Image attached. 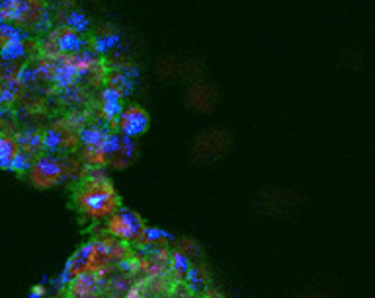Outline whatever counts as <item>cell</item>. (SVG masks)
<instances>
[{
	"label": "cell",
	"mask_w": 375,
	"mask_h": 298,
	"mask_svg": "<svg viewBox=\"0 0 375 298\" xmlns=\"http://www.w3.org/2000/svg\"><path fill=\"white\" fill-rule=\"evenodd\" d=\"M120 43H122V35H120L118 31L104 30L92 40V51H94L96 55H108V53L115 49Z\"/></svg>",
	"instance_id": "cell-12"
},
{
	"label": "cell",
	"mask_w": 375,
	"mask_h": 298,
	"mask_svg": "<svg viewBox=\"0 0 375 298\" xmlns=\"http://www.w3.org/2000/svg\"><path fill=\"white\" fill-rule=\"evenodd\" d=\"M30 55V41H10L0 47V59L12 63H26Z\"/></svg>",
	"instance_id": "cell-13"
},
{
	"label": "cell",
	"mask_w": 375,
	"mask_h": 298,
	"mask_svg": "<svg viewBox=\"0 0 375 298\" xmlns=\"http://www.w3.org/2000/svg\"><path fill=\"white\" fill-rule=\"evenodd\" d=\"M145 220L131 209H120L112 213L106 222V230L112 234L113 238L122 244H141L143 230H145Z\"/></svg>",
	"instance_id": "cell-2"
},
{
	"label": "cell",
	"mask_w": 375,
	"mask_h": 298,
	"mask_svg": "<svg viewBox=\"0 0 375 298\" xmlns=\"http://www.w3.org/2000/svg\"><path fill=\"white\" fill-rule=\"evenodd\" d=\"M61 26H65V28H69V30L72 31H77V33H82V35H84L86 31H90L92 28L90 18H88L82 10H77V8H72V10H69L65 14Z\"/></svg>",
	"instance_id": "cell-18"
},
{
	"label": "cell",
	"mask_w": 375,
	"mask_h": 298,
	"mask_svg": "<svg viewBox=\"0 0 375 298\" xmlns=\"http://www.w3.org/2000/svg\"><path fill=\"white\" fill-rule=\"evenodd\" d=\"M47 295V287L41 283V285H35V287H31L30 290V297L28 298H43Z\"/></svg>",
	"instance_id": "cell-32"
},
{
	"label": "cell",
	"mask_w": 375,
	"mask_h": 298,
	"mask_svg": "<svg viewBox=\"0 0 375 298\" xmlns=\"http://www.w3.org/2000/svg\"><path fill=\"white\" fill-rule=\"evenodd\" d=\"M24 63H12V60L0 59V80L2 78H16L20 74Z\"/></svg>",
	"instance_id": "cell-28"
},
{
	"label": "cell",
	"mask_w": 375,
	"mask_h": 298,
	"mask_svg": "<svg viewBox=\"0 0 375 298\" xmlns=\"http://www.w3.org/2000/svg\"><path fill=\"white\" fill-rule=\"evenodd\" d=\"M18 152V142L8 133H0V169H8L14 154Z\"/></svg>",
	"instance_id": "cell-19"
},
{
	"label": "cell",
	"mask_w": 375,
	"mask_h": 298,
	"mask_svg": "<svg viewBox=\"0 0 375 298\" xmlns=\"http://www.w3.org/2000/svg\"><path fill=\"white\" fill-rule=\"evenodd\" d=\"M72 203L84 217L102 220L120 209V195L110 179L104 176H90L82 179L72 195Z\"/></svg>",
	"instance_id": "cell-1"
},
{
	"label": "cell",
	"mask_w": 375,
	"mask_h": 298,
	"mask_svg": "<svg viewBox=\"0 0 375 298\" xmlns=\"http://www.w3.org/2000/svg\"><path fill=\"white\" fill-rule=\"evenodd\" d=\"M14 139L18 142V149L28 150V152H31L33 156H40V152L43 150V147H41V133H38V131L18 133Z\"/></svg>",
	"instance_id": "cell-21"
},
{
	"label": "cell",
	"mask_w": 375,
	"mask_h": 298,
	"mask_svg": "<svg viewBox=\"0 0 375 298\" xmlns=\"http://www.w3.org/2000/svg\"><path fill=\"white\" fill-rule=\"evenodd\" d=\"M106 135H108V129H104L100 125H86L79 131L77 137H79L82 149H96V147L102 149V142L106 139Z\"/></svg>",
	"instance_id": "cell-15"
},
{
	"label": "cell",
	"mask_w": 375,
	"mask_h": 298,
	"mask_svg": "<svg viewBox=\"0 0 375 298\" xmlns=\"http://www.w3.org/2000/svg\"><path fill=\"white\" fill-rule=\"evenodd\" d=\"M168 267H170V273L176 281H184L188 271L192 269V259L182 249H174L168 256Z\"/></svg>",
	"instance_id": "cell-16"
},
{
	"label": "cell",
	"mask_w": 375,
	"mask_h": 298,
	"mask_svg": "<svg viewBox=\"0 0 375 298\" xmlns=\"http://www.w3.org/2000/svg\"><path fill=\"white\" fill-rule=\"evenodd\" d=\"M151 125V117L147 110H143L141 106H129V108H123L120 113V117L115 121V129L118 133H122L129 139H139L143 137Z\"/></svg>",
	"instance_id": "cell-5"
},
{
	"label": "cell",
	"mask_w": 375,
	"mask_h": 298,
	"mask_svg": "<svg viewBox=\"0 0 375 298\" xmlns=\"http://www.w3.org/2000/svg\"><path fill=\"white\" fill-rule=\"evenodd\" d=\"M18 80H20L24 88H26V86H33V84H38V74H35V67H33V63H24L20 74H18Z\"/></svg>",
	"instance_id": "cell-27"
},
{
	"label": "cell",
	"mask_w": 375,
	"mask_h": 298,
	"mask_svg": "<svg viewBox=\"0 0 375 298\" xmlns=\"http://www.w3.org/2000/svg\"><path fill=\"white\" fill-rule=\"evenodd\" d=\"M55 69H53V78H51V84H55L59 90H69L77 86L79 82V76L72 69V65L69 63L67 57H59V59L53 60Z\"/></svg>",
	"instance_id": "cell-9"
},
{
	"label": "cell",
	"mask_w": 375,
	"mask_h": 298,
	"mask_svg": "<svg viewBox=\"0 0 375 298\" xmlns=\"http://www.w3.org/2000/svg\"><path fill=\"white\" fill-rule=\"evenodd\" d=\"M74 144V135L67 133L59 127H51L45 133H41V147L45 152L55 154V152H63V150L71 149Z\"/></svg>",
	"instance_id": "cell-8"
},
{
	"label": "cell",
	"mask_w": 375,
	"mask_h": 298,
	"mask_svg": "<svg viewBox=\"0 0 375 298\" xmlns=\"http://www.w3.org/2000/svg\"><path fill=\"white\" fill-rule=\"evenodd\" d=\"M31 31L20 28L16 24H2L0 26V47L10 43V41H30Z\"/></svg>",
	"instance_id": "cell-20"
},
{
	"label": "cell",
	"mask_w": 375,
	"mask_h": 298,
	"mask_svg": "<svg viewBox=\"0 0 375 298\" xmlns=\"http://www.w3.org/2000/svg\"><path fill=\"white\" fill-rule=\"evenodd\" d=\"M71 298H100V273H82L69 283Z\"/></svg>",
	"instance_id": "cell-7"
},
{
	"label": "cell",
	"mask_w": 375,
	"mask_h": 298,
	"mask_svg": "<svg viewBox=\"0 0 375 298\" xmlns=\"http://www.w3.org/2000/svg\"><path fill=\"white\" fill-rule=\"evenodd\" d=\"M125 298H145V288H143V285H133V287L125 292Z\"/></svg>",
	"instance_id": "cell-31"
},
{
	"label": "cell",
	"mask_w": 375,
	"mask_h": 298,
	"mask_svg": "<svg viewBox=\"0 0 375 298\" xmlns=\"http://www.w3.org/2000/svg\"><path fill=\"white\" fill-rule=\"evenodd\" d=\"M33 160H35V156H33L31 152L18 149V152H16L14 158H12L10 172H16V174H28L31 168V164H33Z\"/></svg>",
	"instance_id": "cell-24"
},
{
	"label": "cell",
	"mask_w": 375,
	"mask_h": 298,
	"mask_svg": "<svg viewBox=\"0 0 375 298\" xmlns=\"http://www.w3.org/2000/svg\"><path fill=\"white\" fill-rule=\"evenodd\" d=\"M12 12H14V0H0V26L12 24Z\"/></svg>",
	"instance_id": "cell-30"
},
{
	"label": "cell",
	"mask_w": 375,
	"mask_h": 298,
	"mask_svg": "<svg viewBox=\"0 0 375 298\" xmlns=\"http://www.w3.org/2000/svg\"><path fill=\"white\" fill-rule=\"evenodd\" d=\"M108 86L122 92L123 96H129L133 92V80L123 70H113L112 74L108 76Z\"/></svg>",
	"instance_id": "cell-23"
},
{
	"label": "cell",
	"mask_w": 375,
	"mask_h": 298,
	"mask_svg": "<svg viewBox=\"0 0 375 298\" xmlns=\"http://www.w3.org/2000/svg\"><path fill=\"white\" fill-rule=\"evenodd\" d=\"M123 96L122 92H118L115 88H110V86H106V88L102 90L100 94V104H123Z\"/></svg>",
	"instance_id": "cell-29"
},
{
	"label": "cell",
	"mask_w": 375,
	"mask_h": 298,
	"mask_svg": "<svg viewBox=\"0 0 375 298\" xmlns=\"http://www.w3.org/2000/svg\"><path fill=\"white\" fill-rule=\"evenodd\" d=\"M67 59L72 65L79 80L84 78V76H90L92 72L98 69V55L92 49H82L74 55H69Z\"/></svg>",
	"instance_id": "cell-10"
},
{
	"label": "cell",
	"mask_w": 375,
	"mask_h": 298,
	"mask_svg": "<svg viewBox=\"0 0 375 298\" xmlns=\"http://www.w3.org/2000/svg\"><path fill=\"white\" fill-rule=\"evenodd\" d=\"M12 24L26 30H47L51 26V18L45 0H14Z\"/></svg>",
	"instance_id": "cell-3"
},
{
	"label": "cell",
	"mask_w": 375,
	"mask_h": 298,
	"mask_svg": "<svg viewBox=\"0 0 375 298\" xmlns=\"http://www.w3.org/2000/svg\"><path fill=\"white\" fill-rule=\"evenodd\" d=\"M33 67H35V74H38V82H51L53 78V60L47 59H38L33 60Z\"/></svg>",
	"instance_id": "cell-26"
},
{
	"label": "cell",
	"mask_w": 375,
	"mask_h": 298,
	"mask_svg": "<svg viewBox=\"0 0 375 298\" xmlns=\"http://www.w3.org/2000/svg\"><path fill=\"white\" fill-rule=\"evenodd\" d=\"M212 298H225V297H219V295H215V297H212Z\"/></svg>",
	"instance_id": "cell-33"
},
{
	"label": "cell",
	"mask_w": 375,
	"mask_h": 298,
	"mask_svg": "<svg viewBox=\"0 0 375 298\" xmlns=\"http://www.w3.org/2000/svg\"><path fill=\"white\" fill-rule=\"evenodd\" d=\"M49 35L53 38V41L57 43V47L61 51L63 57L74 55V53H79V51L86 49V45H88V41H86V38H84L82 33H77V31L69 30V28H65V26H59V28L51 30Z\"/></svg>",
	"instance_id": "cell-6"
},
{
	"label": "cell",
	"mask_w": 375,
	"mask_h": 298,
	"mask_svg": "<svg viewBox=\"0 0 375 298\" xmlns=\"http://www.w3.org/2000/svg\"><path fill=\"white\" fill-rule=\"evenodd\" d=\"M173 238L166 230L163 229H157V226H145L143 230V238L141 244L145 246H151V248H159V246H163L164 242H168V240ZM139 244V246H141Z\"/></svg>",
	"instance_id": "cell-22"
},
{
	"label": "cell",
	"mask_w": 375,
	"mask_h": 298,
	"mask_svg": "<svg viewBox=\"0 0 375 298\" xmlns=\"http://www.w3.org/2000/svg\"><path fill=\"white\" fill-rule=\"evenodd\" d=\"M30 183L38 189H51L61 183L65 178V164L51 154L35 156L30 168Z\"/></svg>",
	"instance_id": "cell-4"
},
{
	"label": "cell",
	"mask_w": 375,
	"mask_h": 298,
	"mask_svg": "<svg viewBox=\"0 0 375 298\" xmlns=\"http://www.w3.org/2000/svg\"><path fill=\"white\" fill-rule=\"evenodd\" d=\"M22 82L16 78H2L0 80V110H6L10 108L12 104L18 99V96L22 94Z\"/></svg>",
	"instance_id": "cell-14"
},
{
	"label": "cell",
	"mask_w": 375,
	"mask_h": 298,
	"mask_svg": "<svg viewBox=\"0 0 375 298\" xmlns=\"http://www.w3.org/2000/svg\"><path fill=\"white\" fill-rule=\"evenodd\" d=\"M184 283H186V287L190 288L192 295H203L209 287V275L202 267L192 265V269L188 271V275L184 279Z\"/></svg>",
	"instance_id": "cell-17"
},
{
	"label": "cell",
	"mask_w": 375,
	"mask_h": 298,
	"mask_svg": "<svg viewBox=\"0 0 375 298\" xmlns=\"http://www.w3.org/2000/svg\"><path fill=\"white\" fill-rule=\"evenodd\" d=\"M40 55L41 59H47V60H55L59 59V57H63L61 51H59V47H57V43L53 41V38H51L49 33H47V38L43 41H40Z\"/></svg>",
	"instance_id": "cell-25"
},
{
	"label": "cell",
	"mask_w": 375,
	"mask_h": 298,
	"mask_svg": "<svg viewBox=\"0 0 375 298\" xmlns=\"http://www.w3.org/2000/svg\"><path fill=\"white\" fill-rule=\"evenodd\" d=\"M135 150H137V144H135V139H129L122 135V142H120V149L115 150L112 158L108 164H112L115 168H127L129 164L135 158Z\"/></svg>",
	"instance_id": "cell-11"
}]
</instances>
